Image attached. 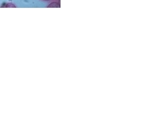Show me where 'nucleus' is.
<instances>
[{
	"instance_id": "nucleus-1",
	"label": "nucleus",
	"mask_w": 156,
	"mask_h": 117,
	"mask_svg": "<svg viewBox=\"0 0 156 117\" xmlns=\"http://www.w3.org/2000/svg\"><path fill=\"white\" fill-rule=\"evenodd\" d=\"M59 7L60 5L57 4L56 2H52L51 4H50L48 6V7Z\"/></svg>"
},
{
	"instance_id": "nucleus-2",
	"label": "nucleus",
	"mask_w": 156,
	"mask_h": 117,
	"mask_svg": "<svg viewBox=\"0 0 156 117\" xmlns=\"http://www.w3.org/2000/svg\"><path fill=\"white\" fill-rule=\"evenodd\" d=\"M15 7L14 5L12 4H8L7 5H6V7Z\"/></svg>"
},
{
	"instance_id": "nucleus-3",
	"label": "nucleus",
	"mask_w": 156,
	"mask_h": 117,
	"mask_svg": "<svg viewBox=\"0 0 156 117\" xmlns=\"http://www.w3.org/2000/svg\"><path fill=\"white\" fill-rule=\"evenodd\" d=\"M43 1H50V0H43Z\"/></svg>"
}]
</instances>
